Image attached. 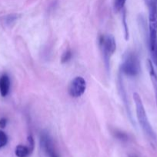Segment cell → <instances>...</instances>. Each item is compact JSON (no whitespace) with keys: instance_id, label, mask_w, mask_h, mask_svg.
<instances>
[{"instance_id":"cell-1","label":"cell","mask_w":157,"mask_h":157,"mask_svg":"<svg viewBox=\"0 0 157 157\" xmlns=\"http://www.w3.org/2000/svg\"><path fill=\"white\" fill-rule=\"evenodd\" d=\"M133 99L135 105V111H136V117L138 119L139 124L141 126V128L143 129L145 134L151 139L152 140H156V136L149 123V119H148L147 114L145 110V107L143 106V101H142L141 98L139 94L137 93L133 94Z\"/></svg>"},{"instance_id":"cell-12","label":"cell","mask_w":157,"mask_h":157,"mask_svg":"<svg viewBox=\"0 0 157 157\" xmlns=\"http://www.w3.org/2000/svg\"><path fill=\"white\" fill-rule=\"evenodd\" d=\"M126 0H115L114 2V8L116 12H119L123 9Z\"/></svg>"},{"instance_id":"cell-3","label":"cell","mask_w":157,"mask_h":157,"mask_svg":"<svg viewBox=\"0 0 157 157\" xmlns=\"http://www.w3.org/2000/svg\"><path fill=\"white\" fill-rule=\"evenodd\" d=\"M99 44L102 48L104 58L105 64L106 67H109L110 58L116 50V42L112 35H102L99 38Z\"/></svg>"},{"instance_id":"cell-2","label":"cell","mask_w":157,"mask_h":157,"mask_svg":"<svg viewBox=\"0 0 157 157\" xmlns=\"http://www.w3.org/2000/svg\"><path fill=\"white\" fill-rule=\"evenodd\" d=\"M121 71L128 76H136L140 72V62L136 54L129 52L124 55Z\"/></svg>"},{"instance_id":"cell-9","label":"cell","mask_w":157,"mask_h":157,"mask_svg":"<svg viewBox=\"0 0 157 157\" xmlns=\"http://www.w3.org/2000/svg\"><path fill=\"white\" fill-rule=\"evenodd\" d=\"M31 153L32 150L30 148L23 145H18L15 150V153L17 157H27Z\"/></svg>"},{"instance_id":"cell-13","label":"cell","mask_w":157,"mask_h":157,"mask_svg":"<svg viewBox=\"0 0 157 157\" xmlns=\"http://www.w3.org/2000/svg\"><path fill=\"white\" fill-rule=\"evenodd\" d=\"M8 143V136L5 132L0 130V149L5 147Z\"/></svg>"},{"instance_id":"cell-14","label":"cell","mask_w":157,"mask_h":157,"mask_svg":"<svg viewBox=\"0 0 157 157\" xmlns=\"http://www.w3.org/2000/svg\"><path fill=\"white\" fill-rule=\"evenodd\" d=\"M18 18V15H16V14H12V15H8V16H6L5 18V22L6 24H11V23H13Z\"/></svg>"},{"instance_id":"cell-8","label":"cell","mask_w":157,"mask_h":157,"mask_svg":"<svg viewBox=\"0 0 157 157\" xmlns=\"http://www.w3.org/2000/svg\"><path fill=\"white\" fill-rule=\"evenodd\" d=\"M10 89V80L7 75H2L0 78V94L5 98L8 95Z\"/></svg>"},{"instance_id":"cell-11","label":"cell","mask_w":157,"mask_h":157,"mask_svg":"<svg viewBox=\"0 0 157 157\" xmlns=\"http://www.w3.org/2000/svg\"><path fill=\"white\" fill-rule=\"evenodd\" d=\"M72 57V53L70 50H67L62 54V58H61V62L62 63H66L68 61H69L71 60Z\"/></svg>"},{"instance_id":"cell-17","label":"cell","mask_w":157,"mask_h":157,"mask_svg":"<svg viewBox=\"0 0 157 157\" xmlns=\"http://www.w3.org/2000/svg\"><path fill=\"white\" fill-rule=\"evenodd\" d=\"M6 124H7V120L6 118H2V119H0V128H5Z\"/></svg>"},{"instance_id":"cell-6","label":"cell","mask_w":157,"mask_h":157,"mask_svg":"<svg viewBox=\"0 0 157 157\" xmlns=\"http://www.w3.org/2000/svg\"><path fill=\"white\" fill-rule=\"evenodd\" d=\"M40 144H41V147H42L45 153L49 157H58L55 151V149H54L52 139H51L50 136H49V135L48 133H42L41 139H40Z\"/></svg>"},{"instance_id":"cell-15","label":"cell","mask_w":157,"mask_h":157,"mask_svg":"<svg viewBox=\"0 0 157 157\" xmlns=\"http://www.w3.org/2000/svg\"><path fill=\"white\" fill-rule=\"evenodd\" d=\"M115 137L118 138L120 140H127L128 136L125 133L121 131H115Z\"/></svg>"},{"instance_id":"cell-5","label":"cell","mask_w":157,"mask_h":157,"mask_svg":"<svg viewBox=\"0 0 157 157\" xmlns=\"http://www.w3.org/2000/svg\"><path fill=\"white\" fill-rule=\"evenodd\" d=\"M86 81L83 77H75L71 81L68 87V93L72 98H79L85 93Z\"/></svg>"},{"instance_id":"cell-7","label":"cell","mask_w":157,"mask_h":157,"mask_svg":"<svg viewBox=\"0 0 157 157\" xmlns=\"http://www.w3.org/2000/svg\"><path fill=\"white\" fill-rule=\"evenodd\" d=\"M147 68L148 71H149V76H150L152 86H153L154 93H155V98L157 104V74L155 72L153 65H152V62L150 60H148L147 61Z\"/></svg>"},{"instance_id":"cell-18","label":"cell","mask_w":157,"mask_h":157,"mask_svg":"<svg viewBox=\"0 0 157 157\" xmlns=\"http://www.w3.org/2000/svg\"><path fill=\"white\" fill-rule=\"evenodd\" d=\"M154 1H155V5H156V7H157V0H154Z\"/></svg>"},{"instance_id":"cell-4","label":"cell","mask_w":157,"mask_h":157,"mask_svg":"<svg viewBox=\"0 0 157 157\" xmlns=\"http://www.w3.org/2000/svg\"><path fill=\"white\" fill-rule=\"evenodd\" d=\"M149 30L151 47L157 41V7L154 0H150L149 4Z\"/></svg>"},{"instance_id":"cell-10","label":"cell","mask_w":157,"mask_h":157,"mask_svg":"<svg viewBox=\"0 0 157 157\" xmlns=\"http://www.w3.org/2000/svg\"><path fill=\"white\" fill-rule=\"evenodd\" d=\"M149 48H150V52H151V55H152V61H153L154 64L157 66V41L153 45L149 47Z\"/></svg>"},{"instance_id":"cell-19","label":"cell","mask_w":157,"mask_h":157,"mask_svg":"<svg viewBox=\"0 0 157 157\" xmlns=\"http://www.w3.org/2000/svg\"><path fill=\"white\" fill-rule=\"evenodd\" d=\"M129 157H138V156H130Z\"/></svg>"},{"instance_id":"cell-16","label":"cell","mask_w":157,"mask_h":157,"mask_svg":"<svg viewBox=\"0 0 157 157\" xmlns=\"http://www.w3.org/2000/svg\"><path fill=\"white\" fill-rule=\"evenodd\" d=\"M123 25L125 26V37H126V40L129 38V32H128V28L126 27V15H123Z\"/></svg>"}]
</instances>
